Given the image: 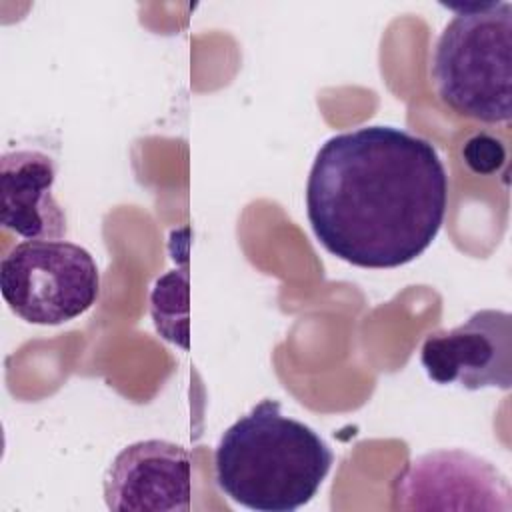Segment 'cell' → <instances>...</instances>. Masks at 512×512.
Instances as JSON below:
<instances>
[{
  "mask_svg": "<svg viewBox=\"0 0 512 512\" xmlns=\"http://www.w3.org/2000/svg\"><path fill=\"white\" fill-rule=\"evenodd\" d=\"M448 172L436 146L404 128L372 124L330 136L306 182L316 240L360 268H398L438 236Z\"/></svg>",
  "mask_w": 512,
  "mask_h": 512,
  "instance_id": "obj_1",
  "label": "cell"
},
{
  "mask_svg": "<svg viewBox=\"0 0 512 512\" xmlns=\"http://www.w3.org/2000/svg\"><path fill=\"white\" fill-rule=\"evenodd\" d=\"M334 452L308 424L264 398L224 430L214 450L216 484L258 512H294L320 490Z\"/></svg>",
  "mask_w": 512,
  "mask_h": 512,
  "instance_id": "obj_2",
  "label": "cell"
},
{
  "mask_svg": "<svg viewBox=\"0 0 512 512\" xmlns=\"http://www.w3.org/2000/svg\"><path fill=\"white\" fill-rule=\"evenodd\" d=\"M454 12L430 64L436 94L452 112L484 124L512 118V4H444Z\"/></svg>",
  "mask_w": 512,
  "mask_h": 512,
  "instance_id": "obj_3",
  "label": "cell"
},
{
  "mask_svg": "<svg viewBox=\"0 0 512 512\" xmlns=\"http://www.w3.org/2000/svg\"><path fill=\"white\" fill-rule=\"evenodd\" d=\"M8 308L36 326H58L90 310L100 294L94 256L68 240H22L0 262Z\"/></svg>",
  "mask_w": 512,
  "mask_h": 512,
  "instance_id": "obj_4",
  "label": "cell"
},
{
  "mask_svg": "<svg viewBox=\"0 0 512 512\" xmlns=\"http://www.w3.org/2000/svg\"><path fill=\"white\" fill-rule=\"evenodd\" d=\"M390 496L394 510H512V490L500 468L462 448L408 460Z\"/></svg>",
  "mask_w": 512,
  "mask_h": 512,
  "instance_id": "obj_5",
  "label": "cell"
},
{
  "mask_svg": "<svg viewBox=\"0 0 512 512\" xmlns=\"http://www.w3.org/2000/svg\"><path fill=\"white\" fill-rule=\"evenodd\" d=\"M420 362L430 380L466 390L512 386V316L484 308L452 330L428 334Z\"/></svg>",
  "mask_w": 512,
  "mask_h": 512,
  "instance_id": "obj_6",
  "label": "cell"
},
{
  "mask_svg": "<svg viewBox=\"0 0 512 512\" xmlns=\"http://www.w3.org/2000/svg\"><path fill=\"white\" fill-rule=\"evenodd\" d=\"M190 496V454L168 440L122 448L104 474V502L116 512H186Z\"/></svg>",
  "mask_w": 512,
  "mask_h": 512,
  "instance_id": "obj_7",
  "label": "cell"
},
{
  "mask_svg": "<svg viewBox=\"0 0 512 512\" xmlns=\"http://www.w3.org/2000/svg\"><path fill=\"white\" fill-rule=\"evenodd\" d=\"M56 160L40 150L0 156V224L24 240H62L64 208L54 198Z\"/></svg>",
  "mask_w": 512,
  "mask_h": 512,
  "instance_id": "obj_8",
  "label": "cell"
},
{
  "mask_svg": "<svg viewBox=\"0 0 512 512\" xmlns=\"http://www.w3.org/2000/svg\"><path fill=\"white\" fill-rule=\"evenodd\" d=\"M150 312L158 334L188 348V262L160 276L150 294Z\"/></svg>",
  "mask_w": 512,
  "mask_h": 512,
  "instance_id": "obj_9",
  "label": "cell"
}]
</instances>
